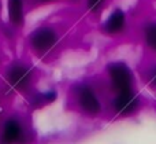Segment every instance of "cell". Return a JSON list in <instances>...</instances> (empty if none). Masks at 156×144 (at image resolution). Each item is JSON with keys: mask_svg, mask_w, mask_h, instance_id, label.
<instances>
[{"mask_svg": "<svg viewBox=\"0 0 156 144\" xmlns=\"http://www.w3.org/2000/svg\"><path fill=\"white\" fill-rule=\"evenodd\" d=\"M25 131L22 124L15 118H10L3 126L2 132V144H18L23 140Z\"/></svg>", "mask_w": 156, "mask_h": 144, "instance_id": "obj_6", "label": "cell"}, {"mask_svg": "<svg viewBox=\"0 0 156 144\" xmlns=\"http://www.w3.org/2000/svg\"><path fill=\"white\" fill-rule=\"evenodd\" d=\"M7 81L10 87L16 91L26 89L32 81V70L22 63L12 65L7 71Z\"/></svg>", "mask_w": 156, "mask_h": 144, "instance_id": "obj_4", "label": "cell"}, {"mask_svg": "<svg viewBox=\"0 0 156 144\" xmlns=\"http://www.w3.org/2000/svg\"><path fill=\"white\" fill-rule=\"evenodd\" d=\"M149 84L152 88H156V67L152 69L151 74H149Z\"/></svg>", "mask_w": 156, "mask_h": 144, "instance_id": "obj_12", "label": "cell"}, {"mask_svg": "<svg viewBox=\"0 0 156 144\" xmlns=\"http://www.w3.org/2000/svg\"><path fill=\"white\" fill-rule=\"evenodd\" d=\"M8 21L14 26H22L25 22L23 0H7Z\"/></svg>", "mask_w": 156, "mask_h": 144, "instance_id": "obj_8", "label": "cell"}, {"mask_svg": "<svg viewBox=\"0 0 156 144\" xmlns=\"http://www.w3.org/2000/svg\"><path fill=\"white\" fill-rule=\"evenodd\" d=\"M138 107H140V99L134 91L116 93L114 99V109L119 115H123V117L132 115L133 113L137 111Z\"/></svg>", "mask_w": 156, "mask_h": 144, "instance_id": "obj_5", "label": "cell"}, {"mask_svg": "<svg viewBox=\"0 0 156 144\" xmlns=\"http://www.w3.org/2000/svg\"><path fill=\"white\" fill-rule=\"evenodd\" d=\"M58 33L52 27L41 26L34 29L29 36L30 47L38 54H45L52 49L58 43Z\"/></svg>", "mask_w": 156, "mask_h": 144, "instance_id": "obj_2", "label": "cell"}, {"mask_svg": "<svg viewBox=\"0 0 156 144\" xmlns=\"http://www.w3.org/2000/svg\"><path fill=\"white\" fill-rule=\"evenodd\" d=\"M125 26H126V15L121 8H116L114 13H111L108 15V18L104 22V32L110 36L119 34L121 32H123Z\"/></svg>", "mask_w": 156, "mask_h": 144, "instance_id": "obj_7", "label": "cell"}, {"mask_svg": "<svg viewBox=\"0 0 156 144\" xmlns=\"http://www.w3.org/2000/svg\"><path fill=\"white\" fill-rule=\"evenodd\" d=\"M77 99L81 110L88 115H97L101 111V103L93 88L89 85H81L77 89Z\"/></svg>", "mask_w": 156, "mask_h": 144, "instance_id": "obj_3", "label": "cell"}, {"mask_svg": "<svg viewBox=\"0 0 156 144\" xmlns=\"http://www.w3.org/2000/svg\"><path fill=\"white\" fill-rule=\"evenodd\" d=\"M56 98H58L56 92H47V93H41V95L36 96V98L33 99V106H34V104H37V103H40L37 107H43V106H45V104L52 103V102H54Z\"/></svg>", "mask_w": 156, "mask_h": 144, "instance_id": "obj_10", "label": "cell"}, {"mask_svg": "<svg viewBox=\"0 0 156 144\" xmlns=\"http://www.w3.org/2000/svg\"><path fill=\"white\" fill-rule=\"evenodd\" d=\"M104 2H105V0H86V5H88V8L90 11L96 13V11H99L100 8L103 7Z\"/></svg>", "mask_w": 156, "mask_h": 144, "instance_id": "obj_11", "label": "cell"}, {"mask_svg": "<svg viewBox=\"0 0 156 144\" xmlns=\"http://www.w3.org/2000/svg\"><path fill=\"white\" fill-rule=\"evenodd\" d=\"M144 38H145V44L156 52V22L148 25L144 32Z\"/></svg>", "mask_w": 156, "mask_h": 144, "instance_id": "obj_9", "label": "cell"}, {"mask_svg": "<svg viewBox=\"0 0 156 144\" xmlns=\"http://www.w3.org/2000/svg\"><path fill=\"white\" fill-rule=\"evenodd\" d=\"M107 74L116 93L134 91V74L125 62H112L107 66Z\"/></svg>", "mask_w": 156, "mask_h": 144, "instance_id": "obj_1", "label": "cell"}]
</instances>
